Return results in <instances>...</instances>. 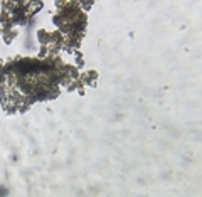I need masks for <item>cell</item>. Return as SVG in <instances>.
Returning <instances> with one entry per match:
<instances>
[{
	"label": "cell",
	"instance_id": "6da1fadb",
	"mask_svg": "<svg viewBox=\"0 0 202 197\" xmlns=\"http://www.w3.org/2000/svg\"><path fill=\"white\" fill-rule=\"evenodd\" d=\"M5 192H7V190H5V189H0V196H7Z\"/></svg>",
	"mask_w": 202,
	"mask_h": 197
}]
</instances>
